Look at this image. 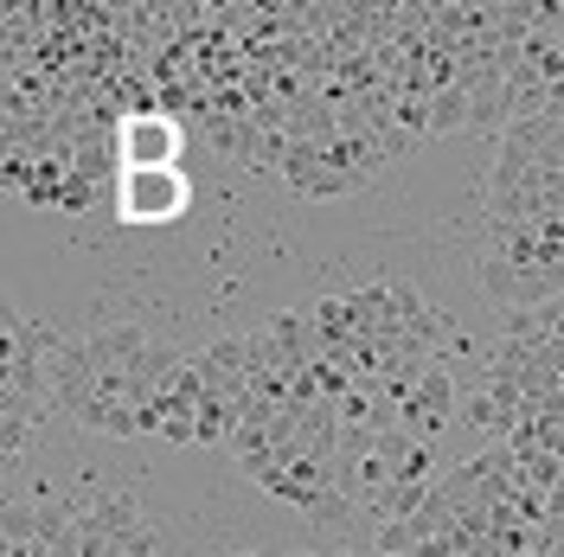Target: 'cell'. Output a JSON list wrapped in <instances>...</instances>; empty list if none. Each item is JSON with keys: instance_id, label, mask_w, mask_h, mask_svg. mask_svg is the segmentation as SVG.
<instances>
[{"instance_id": "7a4b0ae2", "label": "cell", "mask_w": 564, "mask_h": 557, "mask_svg": "<svg viewBox=\"0 0 564 557\" xmlns=\"http://www.w3.org/2000/svg\"><path fill=\"white\" fill-rule=\"evenodd\" d=\"M193 206V179L180 167H122L116 174V211L129 225H167Z\"/></svg>"}, {"instance_id": "6da1fadb", "label": "cell", "mask_w": 564, "mask_h": 557, "mask_svg": "<svg viewBox=\"0 0 564 557\" xmlns=\"http://www.w3.org/2000/svg\"><path fill=\"white\" fill-rule=\"evenodd\" d=\"M148 513H141L135 493L122 488H97V481H84V488H70V525H77V557H97L109 551L129 525H141Z\"/></svg>"}, {"instance_id": "3957f363", "label": "cell", "mask_w": 564, "mask_h": 557, "mask_svg": "<svg viewBox=\"0 0 564 557\" xmlns=\"http://www.w3.org/2000/svg\"><path fill=\"white\" fill-rule=\"evenodd\" d=\"M180 141H186V129L167 109H129L116 129V154H122V167H180Z\"/></svg>"}, {"instance_id": "5b68a950", "label": "cell", "mask_w": 564, "mask_h": 557, "mask_svg": "<svg viewBox=\"0 0 564 557\" xmlns=\"http://www.w3.org/2000/svg\"><path fill=\"white\" fill-rule=\"evenodd\" d=\"M154 436H167V443H199V404L193 397H180V391H161L154 397Z\"/></svg>"}, {"instance_id": "277c9868", "label": "cell", "mask_w": 564, "mask_h": 557, "mask_svg": "<svg viewBox=\"0 0 564 557\" xmlns=\"http://www.w3.org/2000/svg\"><path fill=\"white\" fill-rule=\"evenodd\" d=\"M263 334H270V347H276L282 372H308V365H321L327 359V347H321V327L308 308H276L270 320H257Z\"/></svg>"}, {"instance_id": "52a82bcc", "label": "cell", "mask_w": 564, "mask_h": 557, "mask_svg": "<svg viewBox=\"0 0 564 557\" xmlns=\"http://www.w3.org/2000/svg\"><path fill=\"white\" fill-rule=\"evenodd\" d=\"M295 557H315V551H295Z\"/></svg>"}, {"instance_id": "8992f818", "label": "cell", "mask_w": 564, "mask_h": 557, "mask_svg": "<svg viewBox=\"0 0 564 557\" xmlns=\"http://www.w3.org/2000/svg\"><path fill=\"white\" fill-rule=\"evenodd\" d=\"M449 129H475V97L468 84H449L430 97V135H449Z\"/></svg>"}]
</instances>
